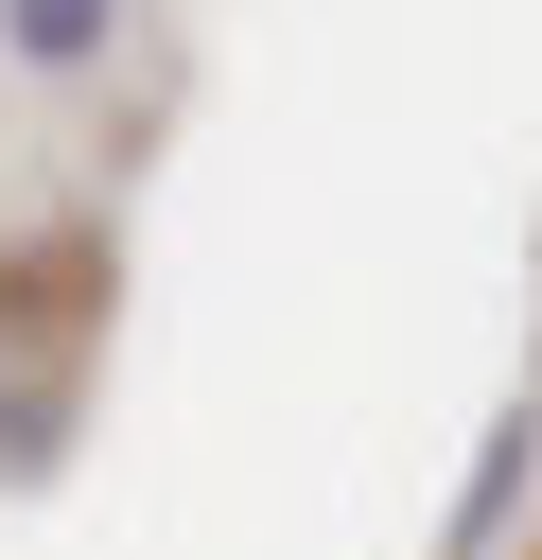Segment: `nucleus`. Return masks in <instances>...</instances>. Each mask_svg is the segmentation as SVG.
<instances>
[{"label":"nucleus","mask_w":542,"mask_h":560,"mask_svg":"<svg viewBox=\"0 0 542 560\" xmlns=\"http://www.w3.org/2000/svg\"><path fill=\"white\" fill-rule=\"evenodd\" d=\"M87 298H105V228H52V245H0V332H87Z\"/></svg>","instance_id":"1"},{"label":"nucleus","mask_w":542,"mask_h":560,"mask_svg":"<svg viewBox=\"0 0 542 560\" xmlns=\"http://www.w3.org/2000/svg\"><path fill=\"white\" fill-rule=\"evenodd\" d=\"M105 35H122V0H0V52L17 70H87Z\"/></svg>","instance_id":"2"}]
</instances>
